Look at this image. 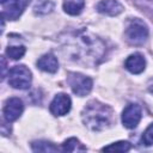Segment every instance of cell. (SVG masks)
I'll return each mask as SVG.
<instances>
[{
  "label": "cell",
  "mask_w": 153,
  "mask_h": 153,
  "mask_svg": "<svg viewBox=\"0 0 153 153\" xmlns=\"http://www.w3.org/2000/svg\"><path fill=\"white\" fill-rule=\"evenodd\" d=\"M63 49L69 59L85 65H97L105 55L103 41L85 30L68 35L63 39Z\"/></svg>",
  "instance_id": "obj_1"
},
{
  "label": "cell",
  "mask_w": 153,
  "mask_h": 153,
  "mask_svg": "<svg viewBox=\"0 0 153 153\" xmlns=\"http://www.w3.org/2000/svg\"><path fill=\"white\" fill-rule=\"evenodd\" d=\"M81 118L87 128L94 131H99L111 126L114 121V111L110 106L98 100H91L84 108Z\"/></svg>",
  "instance_id": "obj_2"
},
{
  "label": "cell",
  "mask_w": 153,
  "mask_h": 153,
  "mask_svg": "<svg viewBox=\"0 0 153 153\" xmlns=\"http://www.w3.org/2000/svg\"><path fill=\"white\" fill-rule=\"evenodd\" d=\"M124 35L130 44L142 45L148 38V27L141 19L134 18L129 20Z\"/></svg>",
  "instance_id": "obj_3"
},
{
  "label": "cell",
  "mask_w": 153,
  "mask_h": 153,
  "mask_svg": "<svg viewBox=\"0 0 153 153\" xmlns=\"http://www.w3.org/2000/svg\"><path fill=\"white\" fill-rule=\"evenodd\" d=\"M8 84L19 90H26L31 85V72L24 65L14 66L8 72Z\"/></svg>",
  "instance_id": "obj_4"
},
{
  "label": "cell",
  "mask_w": 153,
  "mask_h": 153,
  "mask_svg": "<svg viewBox=\"0 0 153 153\" xmlns=\"http://www.w3.org/2000/svg\"><path fill=\"white\" fill-rule=\"evenodd\" d=\"M67 82L71 86L72 91L79 97H84L88 94L92 88V79L75 72L68 73Z\"/></svg>",
  "instance_id": "obj_5"
},
{
  "label": "cell",
  "mask_w": 153,
  "mask_h": 153,
  "mask_svg": "<svg viewBox=\"0 0 153 153\" xmlns=\"http://www.w3.org/2000/svg\"><path fill=\"white\" fill-rule=\"evenodd\" d=\"M141 120V108L137 104H129L122 112V123L126 128H135Z\"/></svg>",
  "instance_id": "obj_6"
},
{
  "label": "cell",
  "mask_w": 153,
  "mask_h": 153,
  "mask_svg": "<svg viewBox=\"0 0 153 153\" xmlns=\"http://www.w3.org/2000/svg\"><path fill=\"white\" fill-rule=\"evenodd\" d=\"M29 2L30 0H8L2 5V16L6 17L7 19L16 20L23 13Z\"/></svg>",
  "instance_id": "obj_7"
},
{
  "label": "cell",
  "mask_w": 153,
  "mask_h": 153,
  "mask_svg": "<svg viewBox=\"0 0 153 153\" xmlns=\"http://www.w3.org/2000/svg\"><path fill=\"white\" fill-rule=\"evenodd\" d=\"M24 109L23 102L17 98V97H12L10 99L6 100L5 106H4V117L7 122H13L17 118H19V116L22 115Z\"/></svg>",
  "instance_id": "obj_8"
},
{
  "label": "cell",
  "mask_w": 153,
  "mask_h": 153,
  "mask_svg": "<svg viewBox=\"0 0 153 153\" xmlns=\"http://www.w3.org/2000/svg\"><path fill=\"white\" fill-rule=\"evenodd\" d=\"M71 98L66 93H59L50 103V112L54 116H63L71 110Z\"/></svg>",
  "instance_id": "obj_9"
},
{
  "label": "cell",
  "mask_w": 153,
  "mask_h": 153,
  "mask_svg": "<svg viewBox=\"0 0 153 153\" xmlns=\"http://www.w3.org/2000/svg\"><path fill=\"white\" fill-rule=\"evenodd\" d=\"M124 67L133 74H140L141 72L145 71L146 61L140 53H134L127 57L124 62Z\"/></svg>",
  "instance_id": "obj_10"
},
{
  "label": "cell",
  "mask_w": 153,
  "mask_h": 153,
  "mask_svg": "<svg viewBox=\"0 0 153 153\" xmlns=\"http://www.w3.org/2000/svg\"><path fill=\"white\" fill-rule=\"evenodd\" d=\"M99 13L106 16H117L123 11V6L117 0H102L96 6Z\"/></svg>",
  "instance_id": "obj_11"
},
{
  "label": "cell",
  "mask_w": 153,
  "mask_h": 153,
  "mask_svg": "<svg viewBox=\"0 0 153 153\" xmlns=\"http://www.w3.org/2000/svg\"><path fill=\"white\" fill-rule=\"evenodd\" d=\"M37 67L44 72H48V73H55L59 68V62H57V59L55 57L54 54L51 53H48V54H44L43 56H41L38 60H37Z\"/></svg>",
  "instance_id": "obj_12"
},
{
  "label": "cell",
  "mask_w": 153,
  "mask_h": 153,
  "mask_svg": "<svg viewBox=\"0 0 153 153\" xmlns=\"http://www.w3.org/2000/svg\"><path fill=\"white\" fill-rule=\"evenodd\" d=\"M85 6L84 0H63V10L71 16H78L81 13Z\"/></svg>",
  "instance_id": "obj_13"
},
{
  "label": "cell",
  "mask_w": 153,
  "mask_h": 153,
  "mask_svg": "<svg viewBox=\"0 0 153 153\" xmlns=\"http://www.w3.org/2000/svg\"><path fill=\"white\" fill-rule=\"evenodd\" d=\"M62 151H65V152H85L86 147L82 146V143H80V141L78 139L71 137L62 143Z\"/></svg>",
  "instance_id": "obj_14"
},
{
  "label": "cell",
  "mask_w": 153,
  "mask_h": 153,
  "mask_svg": "<svg viewBox=\"0 0 153 153\" xmlns=\"http://www.w3.org/2000/svg\"><path fill=\"white\" fill-rule=\"evenodd\" d=\"M32 151L33 152H57L59 148L49 142V141H44V140H39V141H33L31 143Z\"/></svg>",
  "instance_id": "obj_15"
},
{
  "label": "cell",
  "mask_w": 153,
  "mask_h": 153,
  "mask_svg": "<svg viewBox=\"0 0 153 153\" xmlns=\"http://www.w3.org/2000/svg\"><path fill=\"white\" fill-rule=\"evenodd\" d=\"M54 7H55L54 1H51V0H39L35 5L33 10H35L36 14H47V13H50L54 10Z\"/></svg>",
  "instance_id": "obj_16"
},
{
  "label": "cell",
  "mask_w": 153,
  "mask_h": 153,
  "mask_svg": "<svg viewBox=\"0 0 153 153\" xmlns=\"http://www.w3.org/2000/svg\"><path fill=\"white\" fill-rule=\"evenodd\" d=\"M131 148L130 143L128 141H118V142H114L109 146H105L102 148V151H106V152H128Z\"/></svg>",
  "instance_id": "obj_17"
},
{
  "label": "cell",
  "mask_w": 153,
  "mask_h": 153,
  "mask_svg": "<svg viewBox=\"0 0 153 153\" xmlns=\"http://www.w3.org/2000/svg\"><path fill=\"white\" fill-rule=\"evenodd\" d=\"M6 54L10 59L12 60H19L23 57V55L25 54V47L24 45H13V47H8L6 49Z\"/></svg>",
  "instance_id": "obj_18"
},
{
  "label": "cell",
  "mask_w": 153,
  "mask_h": 153,
  "mask_svg": "<svg viewBox=\"0 0 153 153\" xmlns=\"http://www.w3.org/2000/svg\"><path fill=\"white\" fill-rule=\"evenodd\" d=\"M135 4L147 13L153 16V0H134Z\"/></svg>",
  "instance_id": "obj_19"
},
{
  "label": "cell",
  "mask_w": 153,
  "mask_h": 153,
  "mask_svg": "<svg viewBox=\"0 0 153 153\" xmlns=\"http://www.w3.org/2000/svg\"><path fill=\"white\" fill-rule=\"evenodd\" d=\"M142 142L146 145V146H151L153 145V123L149 124L146 130L143 131V135H142Z\"/></svg>",
  "instance_id": "obj_20"
},
{
  "label": "cell",
  "mask_w": 153,
  "mask_h": 153,
  "mask_svg": "<svg viewBox=\"0 0 153 153\" xmlns=\"http://www.w3.org/2000/svg\"><path fill=\"white\" fill-rule=\"evenodd\" d=\"M147 88H148V91H149L151 93H153V79H151V80L148 81V85H147Z\"/></svg>",
  "instance_id": "obj_21"
},
{
  "label": "cell",
  "mask_w": 153,
  "mask_h": 153,
  "mask_svg": "<svg viewBox=\"0 0 153 153\" xmlns=\"http://www.w3.org/2000/svg\"><path fill=\"white\" fill-rule=\"evenodd\" d=\"M5 68H6V62L2 59V78H5Z\"/></svg>",
  "instance_id": "obj_22"
},
{
  "label": "cell",
  "mask_w": 153,
  "mask_h": 153,
  "mask_svg": "<svg viewBox=\"0 0 153 153\" xmlns=\"http://www.w3.org/2000/svg\"><path fill=\"white\" fill-rule=\"evenodd\" d=\"M7 1H8V0H0V2H1V5H4V4H5V2H7Z\"/></svg>",
  "instance_id": "obj_23"
}]
</instances>
